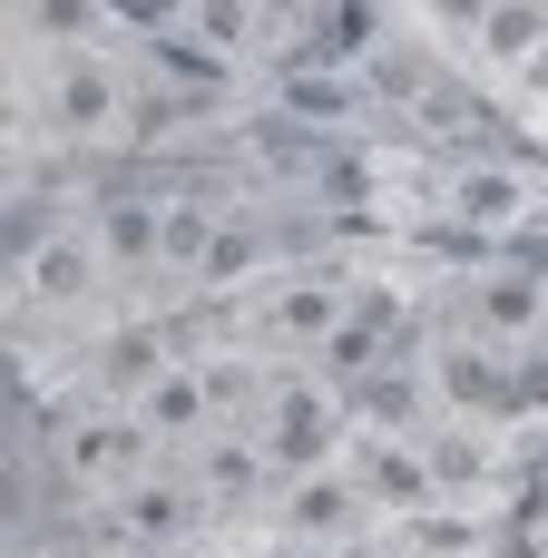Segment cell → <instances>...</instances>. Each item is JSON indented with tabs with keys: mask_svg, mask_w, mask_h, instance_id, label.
<instances>
[{
	"mask_svg": "<svg viewBox=\"0 0 548 558\" xmlns=\"http://www.w3.org/2000/svg\"><path fill=\"white\" fill-rule=\"evenodd\" d=\"M461 216H471V226H500V216H520V186H510V177H471V186H461Z\"/></svg>",
	"mask_w": 548,
	"mask_h": 558,
	"instance_id": "9c48e42d",
	"label": "cell"
},
{
	"mask_svg": "<svg viewBox=\"0 0 548 558\" xmlns=\"http://www.w3.org/2000/svg\"><path fill=\"white\" fill-rule=\"evenodd\" d=\"M539 314H548V294L529 284V275H500V284H480V324H490V333H529Z\"/></svg>",
	"mask_w": 548,
	"mask_h": 558,
	"instance_id": "3957f363",
	"label": "cell"
},
{
	"mask_svg": "<svg viewBox=\"0 0 548 558\" xmlns=\"http://www.w3.org/2000/svg\"><path fill=\"white\" fill-rule=\"evenodd\" d=\"M265 10H304V0H265Z\"/></svg>",
	"mask_w": 548,
	"mask_h": 558,
	"instance_id": "44dd1931",
	"label": "cell"
},
{
	"mask_svg": "<svg viewBox=\"0 0 548 558\" xmlns=\"http://www.w3.org/2000/svg\"><path fill=\"white\" fill-rule=\"evenodd\" d=\"M157 59H167V69H176V78H206V88H216V59H206V49H196V39H157Z\"/></svg>",
	"mask_w": 548,
	"mask_h": 558,
	"instance_id": "4fadbf2b",
	"label": "cell"
},
{
	"mask_svg": "<svg viewBox=\"0 0 548 558\" xmlns=\"http://www.w3.org/2000/svg\"><path fill=\"white\" fill-rule=\"evenodd\" d=\"M186 520H196V500H186V490H167V481L118 490V530H127V539H176Z\"/></svg>",
	"mask_w": 548,
	"mask_h": 558,
	"instance_id": "7a4b0ae2",
	"label": "cell"
},
{
	"mask_svg": "<svg viewBox=\"0 0 548 558\" xmlns=\"http://www.w3.org/2000/svg\"><path fill=\"white\" fill-rule=\"evenodd\" d=\"M206 39H245V0H206Z\"/></svg>",
	"mask_w": 548,
	"mask_h": 558,
	"instance_id": "ac0fdd59",
	"label": "cell"
},
{
	"mask_svg": "<svg viewBox=\"0 0 548 558\" xmlns=\"http://www.w3.org/2000/svg\"><path fill=\"white\" fill-rule=\"evenodd\" d=\"M333 520H343V490H304L294 500V530H333Z\"/></svg>",
	"mask_w": 548,
	"mask_h": 558,
	"instance_id": "2e32d148",
	"label": "cell"
},
{
	"mask_svg": "<svg viewBox=\"0 0 548 558\" xmlns=\"http://www.w3.org/2000/svg\"><path fill=\"white\" fill-rule=\"evenodd\" d=\"M206 245H216V235H206V216H196V206H176V216H167V255H206Z\"/></svg>",
	"mask_w": 548,
	"mask_h": 558,
	"instance_id": "5bb4252c",
	"label": "cell"
},
{
	"mask_svg": "<svg viewBox=\"0 0 548 558\" xmlns=\"http://www.w3.org/2000/svg\"><path fill=\"white\" fill-rule=\"evenodd\" d=\"M39 10V29H88V0H29Z\"/></svg>",
	"mask_w": 548,
	"mask_h": 558,
	"instance_id": "d6986e66",
	"label": "cell"
},
{
	"mask_svg": "<svg viewBox=\"0 0 548 558\" xmlns=\"http://www.w3.org/2000/svg\"><path fill=\"white\" fill-rule=\"evenodd\" d=\"M333 324H343V294L333 284H294L275 304V333H333Z\"/></svg>",
	"mask_w": 548,
	"mask_h": 558,
	"instance_id": "277c9868",
	"label": "cell"
},
{
	"mask_svg": "<svg viewBox=\"0 0 548 558\" xmlns=\"http://www.w3.org/2000/svg\"><path fill=\"white\" fill-rule=\"evenodd\" d=\"M59 461H69V481H127L147 461V422H78Z\"/></svg>",
	"mask_w": 548,
	"mask_h": 558,
	"instance_id": "6da1fadb",
	"label": "cell"
},
{
	"mask_svg": "<svg viewBox=\"0 0 548 558\" xmlns=\"http://www.w3.org/2000/svg\"><path fill=\"white\" fill-rule=\"evenodd\" d=\"M245 255H255V235H216V245H206V275H235Z\"/></svg>",
	"mask_w": 548,
	"mask_h": 558,
	"instance_id": "e0dca14e",
	"label": "cell"
},
{
	"mask_svg": "<svg viewBox=\"0 0 548 558\" xmlns=\"http://www.w3.org/2000/svg\"><path fill=\"white\" fill-rule=\"evenodd\" d=\"M333 363H343V373L373 363V314H363V324H333Z\"/></svg>",
	"mask_w": 548,
	"mask_h": 558,
	"instance_id": "9a60e30c",
	"label": "cell"
},
{
	"mask_svg": "<svg viewBox=\"0 0 548 558\" xmlns=\"http://www.w3.org/2000/svg\"><path fill=\"white\" fill-rule=\"evenodd\" d=\"M29 284H39V294H78V284H88V255H78V245H49V255H29Z\"/></svg>",
	"mask_w": 548,
	"mask_h": 558,
	"instance_id": "30bf717a",
	"label": "cell"
},
{
	"mask_svg": "<svg viewBox=\"0 0 548 558\" xmlns=\"http://www.w3.org/2000/svg\"><path fill=\"white\" fill-rule=\"evenodd\" d=\"M196 412H206V392H196V383H186V373H167V383H157V392H147V432H186V422H196Z\"/></svg>",
	"mask_w": 548,
	"mask_h": 558,
	"instance_id": "52a82bcc",
	"label": "cell"
},
{
	"mask_svg": "<svg viewBox=\"0 0 548 558\" xmlns=\"http://www.w3.org/2000/svg\"><path fill=\"white\" fill-rule=\"evenodd\" d=\"M108 383H118V392L157 383V333H118V343H108Z\"/></svg>",
	"mask_w": 548,
	"mask_h": 558,
	"instance_id": "ba28073f",
	"label": "cell"
},
{
	"mask_svg": "<svg viewBox=\"0 0 548 558\" xmlns=\"http://www.w3.org/2000/svg\"><path fill=\"white\" fill-rule=\"evenodd\" d=\"M108 245H118V255H147V245H167V226L137 216V206H118V216H108Z\"/></svg>",
	"mask_w": 548,
	"mask_h": 558,
	"instance_id": "8fae6325",
	"label": "cell"
},
{
	"mask_svg": "<svg viewBox=\"0 0 548 558\" xmlns=\"http://www.w3.org/2000/svg\"><path fill=\"white\" fill-rule=\"evenodd\" d=\"M108 108H118V98H108L98 69H69V78H59V118H69V128H108Z\"/></svg>",
	"mask_w": 548,
	"mask_h": 558,
	"instance_id": "8992f818",
	"label": "cell"
},
{
	"mask_svg": "<svg viewBox=\"0 0 548 558\" xmlns=\"http://www.w3.org/2000/svg\"><path fill=\"white\" fill-rule=\"evenodd\" d=\"M314 451H324V402H304V392H294V402L275 412V461H294V471H304Z\"/></svg>",
	"mask_w": 548,
	"mask_h": 558,
	"instance_id": "5b68a950",
	"label": "cell"
},
{
	"mask_svg": "<svg viewBox=\"0 0 548 558\" xmlns=\"http://www.w3.org/2000/svg\"><path fill=\"white\" fill-rule=\"evenodd\" d=\"M510 402H548V363H529V373H510Z\"/></svg>",
	"mask_w": 548,
	"mask_h": 558,
	"instance_id": "ffe728a7",
	"label": "cell"
},
{
	"mask_svg": "<svg viewBox=\"0 0 548 558\" xmlns=\"http://www.w3.org/2000/svg\"><path fill=\"white\" fill-rule=\"evenodd\" d=\"M461 10H490V0H461Z\"/></svg>",
	"mask_w": 548,
	"mask_h": 558,
	"instance_id": "7402d4cb",
	"label": "cell"
},
{
	"mask_svg": "<svg viewBox=\"0 0 548 558\" xmlns=\"http://www.w3.org/2000/svg\"><path fill=\"white\" fill-rule=\"evenodd\" d=\"M539 39V10H490V49H529Z\"/></svg>",
	"mask_w": 548,
	"mask_h": 558,
	"instance_id": "7c38bea8",
	"label": "cell"
}]
</instances>
